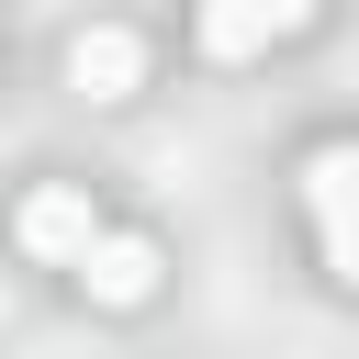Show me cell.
<instances>
[{"label":"cell","mask_w":359,"mask_h":359,"mask_svg":"<svg viewBox=\"0 0 359 359\" xmlns=\"http://www.w3.org/2000/svg\"><path fill=\"white\" fill-rule=\"evenodd\" d=\"M303 213L337 280H359V146H314L303 157Z\"/></svg>","instance_id":"6da1fadb"},{"label":"cell","mask_w":359,"mask_h":359,"mask_svg":"<svg viewBox=\"0 0 359 359\" xmlns=\"http://www.w3.org/2000/svg\"><path fill=\"white\" fill-rule=\"evenodd\" d=\"M11 236H22L34 258H67V269H79V258L101 247V213H90V191H79V180H45V191H22Z\"/></svg>","instance_id":"7a4b0ae2"},{"label":"cell","mask_w":359,"mask_h":359,"mask_svg":"<svg viewBox=\"0 0 359 359\" xmlns=\"http://www.w3.org/2000/svg\"><path fill=\"white\" fill-rule=\"evenodd\" d=\"M314 22V0H202V56H258V45H280V34H303Z\"/></svg>","instance_id":"3957f363"},{"label":"cell","mask_w":359,"mask_h":359,"mask_svg":"<svg viewBox=\"0 0 359 359\" xmlns=\"http://www.w3.org/2000/svg\"><path fill=\"white\" fill-rule=\"evenodd\" d=\"M67 79H79L90 101H135V90H146V45H135L123 22H90V34L67 45Z\"/></svg>","instance_id":"277c9868"},{"label":"cell","mask_w":359,"mask_h":359,"mask_svg":"<svg viewBox=\"0 0 359 359\" xmlns=\"http://www.w3.org/2000/svg\"><path fill=\"white\" fill-rule=\"evenodd\" d=\"M79 280H90V303H146V292H157V247H146V236H101V247L79 258Z\"/></svg>","instance_id":"5b68a950"}]
</instances>
